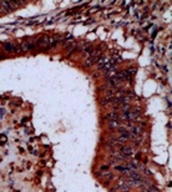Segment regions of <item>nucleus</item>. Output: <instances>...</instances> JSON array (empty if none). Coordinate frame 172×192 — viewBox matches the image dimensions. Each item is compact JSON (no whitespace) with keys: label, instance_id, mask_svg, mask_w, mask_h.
<instances>
[{"label":"nucleus","instance_id":"f257e3e1","mask_svg":"<svg viewBox=\"0 0 172 192\" xmlns=\"http://www.w3.org/2000/svg\"><path fill=\"white\" fill-rule=\"evenodd\" d=\"M105 118L109 121H116V120H120V114L116 111H112V112H109L107 115H105Z\"/></svg>","mask_w":172,"mask_h":192},{"label":"nucleus","instance_id":"7ed1b4c3","mask_svg":"<svg viewBox=\"0 0 172 192\" xmlns=\"http://www.w3.org/2000/svg\"><path fill=\"white\" fill-rule=\"evenodd\" d=\"M102 177H104L105 180H107V181H110V180L114 177V175H112V172H104Z\"/></svg>","mask_w":172,"mask_h":192},{"label":"nucleus","instance_id":"f03ea898","mask_svg":"<svg viewBox=\"0 0 172 192\" xmlns=\"http://www.w3.org/2000/svg\"><path fill=\"white\" fill-rule=\"evenodd\" d=\"M109 126H110L111 128H119V127L122 126V122H121L120 120H116V121H110V122H109Z\"/></svg>","mask_w":172,"mask_h":192}]
</instances>
